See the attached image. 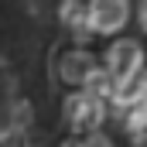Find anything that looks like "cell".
<instances>
[{
    "label": "cell",
    "instance_id": "cell-1",
    "mask_svg": "<svg viewBox=\"0 0 147 147\" xmlns=\"http://www.w3.org/2000/svg\"><path fill=\"white\" fill-rule=\"evenodd\" d=\"M106 69L116 82H137L144 75V48L134 38H120L113 41L106 51Z\"/></svg>",
    "mask_w": 147,
    "mask_h": 147
},
{
    "label": "cell",
    "instance_id": "cell-2",
    "mask_svg": "<svg viewBox=\"0 0 147 147\" xmlns=\"http://www.w3.org/2000/svg\"><path fill=\"white\" fill-rule=\"evenodd\" d=\"M103 99H96V96H89V92H72L69 99H65V120L72 123V130H89V134H96V127L103 123Z\"/></svg>",
    "mask_w": 147,
    "mask_h": 147
},
{
    "label": "cell",
    "instance_id": "cell-3",
    "mask_svg": "<svg viewBox=\"0 0 147 147\" xmlns=\"http://www.w3.org/2000/svg\"><path fill=\"white\" fill-rule=\"evenodd\" d=\"M130 17V7L123 0H92L89 3V28L96 34H116Z\"/></svg>",
    "mask_w": 147,
    "mask_h": 147
},
{
    "label": "cell",
    "instance_id": "cell-4",
    "mask_svg": "<svg viewBox=\"0 0 147 147\" xmlns=\"http://www.w3.org/2000/svg\"><path fill=\"white\" fill-rule=\"evenodd\" d=\"M99 65L92 62V55H86V51H69V55H62V65H58V72L65 82H72V86H86V79L96 72Z\"/></svg>",
    "mask_w": 147,
    "mask_h": 147
},
{
    "label": "cell",
    "instance_id": "cell-5",
    "mask_svg": "<svg viewBox=\"0 0 147 147\" xmlns=\"http://www.w3.org/2000/svg\"><path fill=\"white\" fill-rule=\"evenodd\" d=\"M82 92H89V96H96V99H106V96H116V79L110 75V69L106 65H99L96 72L86 79V86H82Z\"/></svg>",
    "mask_w": 147,
    "mask_h": 147
},
{
    "label": "cell",
    "instance_id": "cell-6",
    "mask_svg": "<svg viewBox=\"0 0 147 147\" xmlns=\"http://www.w3.org/2000/svg\"><path fill=\"white\" fill-rule=\"evenodd\" d=\"M62 21L69 24V28H89V7H82V3H62Z\"/></svg>",
    "mask_w": 147,
    "mask_h": 147
},
{
    "label": "cell",
    "instance_id": "cell-7",
    "mask_svg": "<svg viewBox=\"0 0 147 147\" xmlns=\"http://www.w3.org/2000/svg\"><path fill=\"white\" fill-rule=\"evenodd\" d=\"M127 130H130L134 137L147 134V103H137L134 110L127 113Z\"/></svg>",
    "mask_w": 147,
    "mask_h": 147
},
{
    "label": "cell",
    "instance_id": "cell-8",
    "mask_svg": "<svg viewBox=\"0 0 147 147\" xmlns=\"http://www.w3.org/2000/svg\"><path fill=\"white\" fill-rule=\"evenodd\" d=\"M86 147H113V140L103 137V134H89V137H86Z\"/></svg>",
    "mask_w": 147,
    "mask_h": 147
},
{
    "label": "cell",
    "instance_id": "cell-9",
    "mask_svg": "<svg viewBox=\"0 0 147 147\" xmlns=\"http://www.w3.org/2000/svg\"><path fill=\"white\" fill-rule=\"evenodd\" d=\"M137 17H140V28L147 31V0L140 3V7H137Z\"/></svg>",
    "mask_w": 147,
    "mask_h": 147
},
{
    "label": "cell",
    "instance_id": "cell-10",
    "mask_svg": "<svg viewBox=\"0 0 147 147\" xmlns=\"http://www.w3.org/2000/svg\"><path fill=\"white\" fill-rule=\"evenodd\" d=\"M62 147H86V140H82V137H69Z\"/></svg>",
    "mask_w": 147,
    "mask_h": 147
},
{
    "label": "cell",
    "instance_id": "cell-11",
    "mask_svg": "<svg viewBox=\"0 0 147 147\" xmlns=\"http://www.w3.org/2000/svg\"><path fill=\"white\" fill-rule=\"evenodd\" d=\"M137 82H140V89H144V99H147V69H144V75H140Z\"/></svg>",
    "mask_w": 147,
    "mask_h": 147
},
{
    "label": "cell",
    "instance_id": "cell-12",
    "mask_svg": "<svg viewBox=\"0 0 147 147\" xmlns=\"http://www.w3.org/2000/svg\"><path fill=\"white\" fill-rule=\"evenodd\" d=\"M134 144H137V147H147V134H140V137H134Z\"/></svg>",
    "mask_w": 147,
    "mask_h": 147
}]
</instances>
